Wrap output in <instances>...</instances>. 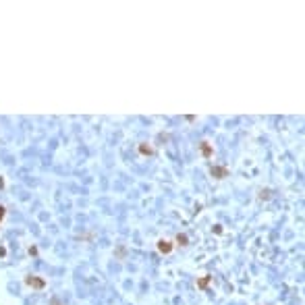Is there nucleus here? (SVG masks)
I'll return each mask as SVG.
<instances>
[{"label":"nucleus","instance_id":"obj_1","mask_svg":"<svg viewBox=\"0 0 305 305\" xmlns=\"http://www.w3.org/2000/svg\"><path fill=\"white\" fill-rule=\"evenodd\" d=\"M25 282H27L29 286H35V289H42V286H44V280H42V278H35V276H29Z\"/></svg>","mask_w":305,"mask_h":305},{"label":"nucleus","instance_id":"obj_2","mask_svg":"<svg viewBox=\"0 0 305 305\" xmlns=\"http://www.w3.org/2000/svg\"><path fill=\"white\" fill-rule=\"evenodd\" d=\"M158 249L162 251V253H168V251L172 249V245H170V241H160L158 243Z\"/></svg>","mask_w":305,"mask_h":305},{"label":"nucleus","instance_id":"obj_3","mask_svg":"<svg viewBox=\"0 0 305 305\" xmlns=\"http://www.w3.org/2000/svg\"><path fill=\"white\" fill-rule=\"evenodd\" d=\"M201 154H203L206 158H210V156H212V147L208 146V141H203V143H201Z\"/></svg>","mask_w":305,"mask_h":305},{"label":"nucleus","instance_id":"obj_4","mask_svg":"<svg viewBox=\"0 0 305 305\" xmlns=\"http://www.w3.org/2000/svg\"><path fill=\"white\" fill-rule=\"evenodd\" d=\"M212 174H216L218 179H222V176H226V168H212Z\"/></svg>","mask_w":305,"mask_h":305},{"label":"nucleus","instance_id":"obj_5","mask_svg":"<svg viewBox=\"0 0 305 305\" xmlns=\"http://www.w3.org/2000/svg\"><path fill=\"white\" fill-rule=\"evenodd\" d=\"M139 152L150 156V154H154V147H152V146H139Z\"/></svg>","mask_w":305,"mask_h":305},{"label":"nucleus","instance_id":"obj_6","mask_svg":"<svg viewBox=\"0 0 305 305\" xmlns=\"http://www.w3.org/2000/svg\"><path fill=\"white\" fill-rule=\"evenodd\" d=\"M208 282H210V278H208V276L201 278V280H199V286H201V289H206V286H208Z\"/></svg>","mask_w":305,"mask_h":305},{"label":"nucleus","instance_id":"obj_7","mask_svg":"<svg viewBox=\"0 0 305 305\" xmlns=\"http://www.w3.org/2000/svg\"><path fill=\"white\" fill-rule=\"evenodd\" d=\"M176 241H179L181 245H187V237H185V235H179V237H176Z\"/></svg>","mask_w":305,"mask_h":305},{"label":"nucleus","instance_id":"obj_8","mask_svg":"<svg viewBox=\"0 0 305 305\" xmlns=\"http://www.w3.org/2000/svg\"><path fill=\"white\" fill-rule=\"evenodd\" d=\"M2 216H4V208L0 206V220H2Z\"/></svg>","mask_w":305,"mask_h":305}]
</instances>
